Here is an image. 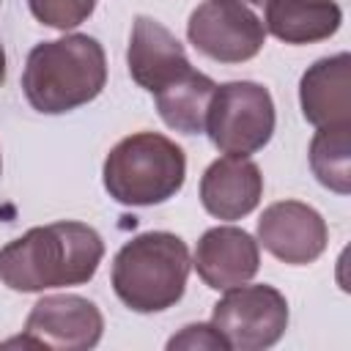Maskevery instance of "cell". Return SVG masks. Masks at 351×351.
I'll list each match as a JSON object with an SVG mask.
<instances>
[{
    "label": "cell",
    "instance_id": "2",
    "mask_svg": "<svg viewBox=\"0 0 351 351\" xmlns=\"http://www.w3.org/2000/svg\"><path fill=\"white\" fill-rule=\"evenodd\" d=\"M107 85L104 47L85 36L41 41L30 49L22 71V93L27 104L44 115H63L93 101Z\"/></svg>",
    "mask_w": 351,
    "mask_h": 351
},
{
    "label": "cell",
    "instance_id": "11",
    "mask_svg": "<svg viewBox=\"0 0 351 351\" xmlns=\"http://www.w3.org/2000/svg\"><path fill=\"white\" fill-rule=\"evenodd\" d=\"M192 266L208 288L228 291L233 285L250 282L258 274L261 266L258 241L236 225L208 228L195 247Z\"/></svg>",
    "mask_w": 351,
    "mask_h": 351
},
{
    "label": "cell",
    "instance_id": "12",
    "mask_svg": "<svg viewBox=\"0 0 351 351\" xmlns=\"http://www.w3.org/2000/svg\"><path fill=\"white\" fill-rule=\"evenodd\" d=\"M263 195L261 167L247 156H219L200 178V203L217 219H241L258 208Z\"/></svg>",
    "mask_w": 351,
    "mask_h": 351
},
{
    "label": "cell",
    "instance_id": "18",
    "mask_svg": "<svg viewBox=\"0 0 351 351\" xmlns=\"http://www.w3.org/2000/svg\"><path fill=\"white\" fill-rule=\"evenodd\" d=\"M176 348H189V351H230L225 337L214 329V324H189L184 326L178 335H173L167 340V351Z\"/></svg>",
    "mask_w": 351,
    "mask_h": 351
},
{
    "label": "cell",
    "instance_id": "14",
    "mask_svg": "<svg viewBox=\"0 0 351 351\" xmlns=\"http://www.w3.org/2000/svg\"><path fill=\"white\" fill-rule=\"evenodd\" d=\"M261 19L282 44H315L340 30L343 8L335 0H266Z\"/></svg>",
    "mask_w": 351,
    "mask_h": 351
},
{
    "label": "cell",
    "instance_id": "1",
    "mask_svg": "<svg viewBox=\"0 0 351 351\" xmlns=\"http://www.w3.org/2000/svg\"><path fill=\"white\" fill-rule=\"evenodd\" d=\"M101 258L104 241L90 225L60 219L30 228L0 250V282L22 293L85 285Z\"/></svg>",
    "mask_w": 351,
    "mask_h": 351
},
{
    "label": "cell",
    "instance_id": "21",
    "mask_svg": "<svg viewBox=\"0 0 351 351\" xmlns=\"http://www.w3.org/2000/svg\"><path fill=\"white\" fill-rule=\"evenodd\" d=\"M0 173H3V156H0Z\"/></svg>",
    "mask_w": 351,
    "mask_h": 351
},
{
    "label": "cell",
    "instance_id": "6",
    "mask_svg": "<svg viewBox=\"0 0 351 351\" xmlns=\"http://www.w3.org/2000/svg\"><path fill=\"white\" fill-rule=\"evenodd\" d=\"M211 324L230 351H263L285 335L288 302L274 285L241 282L228 288L214 304Z\"/></svg>",
    "mask_w": 351,
    "mask_h": 351
},
{
    "label": "cell",
    "instance_id": "10",
    "mask_svg": "<svg viewBox=\"0 0 351 351\" xmlns=\"http://www.w3.org/2000/svg\"><path fill=\"white\" fill-rule=\"evenodd\" d=\"M126 63H129L132 80L148 93H159L170 82L192 71L184 44L159 19L145 16V14H140L132 25Z\"/></svg>",
    "mask_w": 351,
    "mask_h": 351
},
{
    "label": "cell",
    "instance_id": "4",
    "mask_svg": "<svg viewBox=\"0 0 351 351\" xmlns=\"http://www.w3.org/2000/svg\"><path fill=\"white\" fill-rule=\"evenodd\" d=\"M186 178L181 145L159 132H134L118 140L101 167L110 197L121 206H156L170 200Z\"/></svg>",
    "mask_w": 351,
    "mask_h": 351
},
{
    "label": "cell",
    "instance_id": "5",
    "mask_svg": "<svg viewBox=\"0 0 351 351\" xmlns=\"http://www.w3.org/2000/svg\"><path fill=\"white\" fill-rule=\"evenodd\" d=\"M206 134L230 156H250L261 151L274 134L271 93L250 80L217 85L206 115Z\"/></svg>",
    "mask_w": 351,
    "mask_h": 351
},
{
    "label": "cell",
    "instance_id": "16",
    "mask_svg": "<svg viewBox=\"0 0 351 351\" xmlns=\"http://www.w3.org/2000/svg\"><path fill=\"white\" fill-rule=\"evenodd\" d=\"M313 176L332 192H351V123L321 126L310 140Z\"/></svg>",
    "mask_w": 351,
    "mask_h": 351
},
{
    "label": "cell",
    "instance_id": "20",
    "mask_svg": "<svg viewBox=\"0 0 351 351\" xmlns=\"http://www.w3.org/2000/svg\"><path fill=\"white\" fill-rule=\"evenodd\" d=\"M241 3H244V5H250V8H255L258 14H261V11H263V5H266V0H241Z\"/></svg>",
    "mask_w": 351,
    "mask_h": 351
},
{
    "label": "cell",
    "instance_id": "8",
    "mask_svg": "<svg viewBox=\"0 0 351 351\" xmlns=\"http://www.w3.org/2000/svg\"><path fill=\"white\" fill-rule=\"evenodd\" d=\"M104 332L101 310L77 293L44 296L27 313L22 337L3 346H27V348H52V351H88L99 346Z\"/></svg>",
    "mask_w": 351,
    "mask_h": 351
},
{
    "label": "cell",
    "instance_id": "3",
    "mask_svg": "<svg viewBox=\"0 0 351 351\" xmlns=\"http://www.w3.org/2000/svg\"><path fill=\"white\" fill-rule=\"evenodd\" d=\"M192 269L181 236L148 230L129 239L112 258V291L134 313H162L181 302Z\"/></svg>",
    "mask_w": 351,
    "mask_h": 351
},
{
    "label": "cell",
    "instance_id": "7",
    "mask_svg": "<svg viewBox=\"0 0 351 351\" xmlns=\"http://www.w3.org/2000/svg\"><path fill=\"white\" fill-rule=\"evenodd\" d=\"M189 44L217 63L252 60L266 41L263 19L241 0H203L186 22Z\"/></svg>",
    "mask_w": 351,
    "mask_h": 351
},
{
    "label": "cell",
    "instance_id": "17",
    "mask_svg": "<svg viewBox=\"0 0 351 351\" xmlns=\"http://www.w3.org/2000/svg\"><path fill=\"white\" fill-rule=\"evenodd\" d=\"M27 5L41 25L55 30H71L93 14L96 0H27Z\"/></svg>",
    "mask_w": 351,
    "mask_h": 351
},
{
    "label": "cell",
    "instance_id": "9",
    "mask_svg": "<svg viewBox=\"0 0 351 351\" xmlns=\"http://www.w3.org/2000/svg\"><path fill=\"white\" fill-rule=\"evenodd\" d=\"M324 217L299 200H277L258 219V244L288 266H307L326 250Z\"/></svg>",
    "mask_w": 351,
    "mask_h": 351
},
{
    "label": "cell",
    "instance_id": "13",
    "mask_svg": "<svg viewBox=\"0 0 351 351\" xmlns=\"http://www.w3.org/2000/svg\"><path fill=\"white\" fill-rule=\"evenodd\" d=\"M299 104L315 129L351 123V55L315 60L299 80Z\"/></svg>",
    "mask_w": 351,
    "mask_h": 351
},
{
    "label": "cell",
    "instance_id": "15",
    "mask_svg": "<svg viewBox=\"0 0 351 351\" xmlns=\"http://www.w3.org/2000/svg\"><path fill=\"white\" fill-rule=\"evenodd\" d=\"M214 88H217V82L211 77H206L203 71H195V69L186 71L184 77H178L159 93H154L159 118L181 134L206 132V115H208Z\"/></svg>",
    "mask_w": 351,
    "mask_h": 351
},
{
    "label": "cell",
    "instance_id": "19",
    "mask_svg": "<svg viewBox=\"0 0 351 351\" xmlns=\"http://www.w3.org/2000/svg\"><path fill=\"white\" fill-rule=\"evenodd\" d=\"M5 82V49H3V41H0V85Z\"/></svg>",
    "mask_w": 351,
    "mask_h": 351
}]
</instances>
